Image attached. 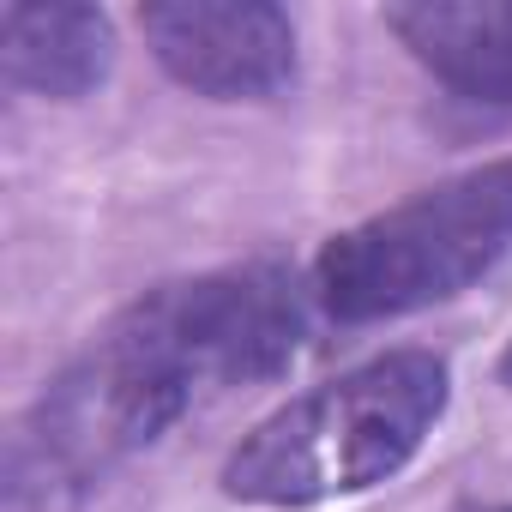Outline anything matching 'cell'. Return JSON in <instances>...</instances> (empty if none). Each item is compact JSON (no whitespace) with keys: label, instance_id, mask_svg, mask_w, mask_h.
I'll list each match as a JSON object with an SVG mask.
<instances>
[{"label":"cell","instance_id":"obj_1","mask_svg":"<svg viewBox=\"0 0 512 512\" xmlns=\"http://www.w3.org/2000/svg\"><path fill=\"white\" fill-rule=\"evenodd\" d=\"M452 374L434 350L374 356L253 428L229 464L223 494L247 506H320L398 476L446 416Z\"/></svg>","mask_w":512,"mask_h":512},{"label":"cell","instance_id":"obj_2","mask_svg":"<svg viewBox=\"0 0 512 512\" xmlns=\"http://www.w3.org/2000/svg\"><path fill=\"white\" fill-rule=\"evenodd\" d=\"M512 253V157L434 181L368 223L332 235L314 260V302L344 320H398L464 296Z\"/></svg>","mask_w":512,"mask_h":512},{"label":"cell","instance_id":"obj_3","mask_svg":"<svg viewBox=\"0 0 512 512\" xmlns=\"http://www.w3.org/2000/svg\"><path fill=\"white\" fill-rule=\"evenodd\" d=\"M314 284L290 266L253 260L145 290L103 338L187 416L235 386L278 380L308 344Z\"/></svg>","mask_w":512,"mask_h":512},{"label":"cell","instance_id":"obj_4","mask_svg":"<svg viewBox=\"0 0 512 512\" xmlns=\"http://www.w3.org/2000/svg\"><path fill=\"white\" fill-rule=\"evenodd\" d=\"M139 31L175 85L217 103H260L296 79V25L266 0H157Z\"/></svg>","mask_w":512,"mask_h":512},{"label":"cell","instance_id":"obj_5","mask_svg":"<svg viewBox=\"0 0 512 512\" xmlns=\"http://www.w3.org/2000/svg\"><path fill=\"white\" fill-rule=\"evenodd\" d=\"M386 31L452 91L512 109V0H410Z\"/></svg>","mask_w":512,"mask_h":512},{"label":"cell","instance_id":"obj_6","mask_svg":"<svg viewBox=\"0 0 512 512\" xmlns=\"http://www.w3.org/2000/svg\"><path fill=\"white\" fill-rule=\"evenodd\" d=\"M0 61L19 91L73 103L97 91L115 61L109 13L73 7V0H13L0 13Z\"/></svg>","mask_w":512,"mask_h":512},{"label":"cell","instance_id":"obj_7","mask_svg":"<svg viewBox=\"0 0 512 512\" xmlns=\"http://www.w3.org/2000/svg\"><path fill=\"white\" fill-rule=\"evenodd\" d=\"M500 386H512V344H506V356H500Z\"/></svg>","mask_w":512,"mask_h":512}]
</instances>
